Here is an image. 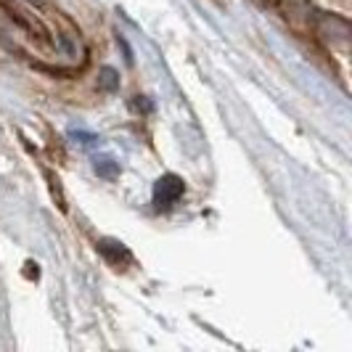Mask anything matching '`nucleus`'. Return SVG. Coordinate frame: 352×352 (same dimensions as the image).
Masks as SVG:
<instances>
[{
	"mask_svg": "<svg viewBox=\"0 0 352 352\" xmlns=\"http://www.w3.org/2000/svg\"><path fill=\"white\" fill-rule=\"evenodd\" d=\"M104 85L106 88H114V85H117V77H114V72L111 69L104 72Z\"/></svg>",
	"mask_w": 352,
	"mask_h": 352,
	"instance_id": "7ed1b4c3",
	"label": "nucleus"
},
{
	"mask_svg": "<svg viewBox=\"0 0 352 352\" xmlns=\"http://www.w3.org/2000/svg\"><path fill=\"white\" fill-rule=\"evenodd\" d=\"M98 249L106 254V260L114 265H122L130 260V254H127V249L122 247V244H117V241H101L98 244Z\"/></svg>",
	"mask_w": 352,
	"mask_h": 352,
	"instance_id": "f03ea898",
	"label": "nucleus"
},
{
	"mask_svg": "<svg viewBox=\"0 0 352 352\" xmlns=\"http://www.w3.org/2000/svg\"><path fill=\"white\" fill-rule=\"evenodd\" d=\"M183 191H186V186H183V180L177 175L159 177L157 186H154V204H157L159 210H170L177 199L183 196Z\"/></svg>",
	"mask_w": 352,
	"mask_h": 352,
	"instance_id": "f257e3e1",
	"label": "nucleus"
}]
</instances>
